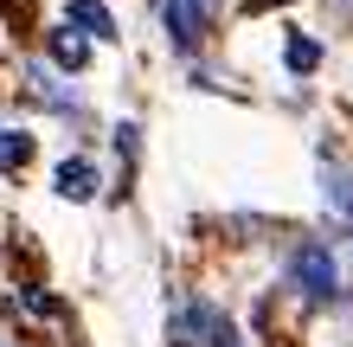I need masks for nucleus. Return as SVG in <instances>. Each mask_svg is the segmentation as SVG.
<instances>
[{"instance_id":"nucleus-1","label":"nucleus","mask_w":353,"mask_h":347,"mask_svg":"<svg viewBox=\"0 0 353 347\" xmlns=\"http://www.w3.org/2000/svg\"><path fill=\"white\" fill-rule=\"evenodd\" d=\"M289 277H296V290L308 302H327V296H341V264L327 244H302L296 257H289Z\"/></svg>"},{"instance_id":"nucleus-2","label":"nucleus","mask_w":353,"mask_h":347,"mask_svg":"<svg viewBox=\"0 0 353 347\" xmlns=\"http://www.w3.org/2000/svg\"><path fill=\"white\" fill-rule=\"evenodd\" d=\"M174 335H180V347L193 341V335H199V347H238V328L212 309V302H193V309L180 315V328H174Z\"/></svg>"},{"instance_id":"nucleus-3","label":"nucleus","mask_w":353,"mask_h":347,"mask_svg":"<svg viewBox=\"0 0 353 347\" xmlns=\"http://www.w3.org/2000/svg\"><path fill=\"white\" fill-rule=\"evenodd\" d=\"M219 0H168V32H174V46H199V32H205V19H212Z\"/></svg>"},{"instance_id":"nucleus-4","label":"nucleus","mask_w":353,"mask_h":347,"mask_svg":"<svg viewBox=\"0 0 353 347\" xmlns=\"http://www.w3.org/2000/svg\"><path fill=\"white\" fill-rule=\"evenodd\" d=\"M321 206H327V219L353 226V168H341V161H321Z\"/></svg>"},{"instance_id":"nucleus-5","label":"nucleus","mask_w":353,"mask_h":347,"mask_svg":"<svg viewBox=\"0 0 353 347\" xmlns=\"http://www.w3.org/2000/svg\"><path fill=\"white\" fill-rule=\"evenodd\" d=\"M26 90H32L46 110H77V90H71V84H58V71H52V65H26Z\"/></svg>"},{"instance_id":"nucleus-6","label":"nucleus","mask_w":353,"mask_h":347,"mask_svg":"<svg viewBox=\"0 0 353 347\" xmlns=\"http://www.w3.org/2000/svg\"><path fill=\"white\" fill-rule=\"evenodd\" d=\"M71 32L77 39H116V13L110 7H103V0H71Z\"/></svg>"},{"instance_id":"nucleus-7","label":"nucleus","mask_w":353,"mask_h":347,"mask_svg":"<svg viewBox=\"0 0 353 347\" xmlns=\"http://www.w3.org/2000/svg\"><path fill=\"white\" fill-rule=\"evenodd\" d=\"M90 193H97V168L84 155L65 161V168H58V199H90Z\"/></svg>"},{"instance_id":"nucleus-8","label":"nucleus","mask_w":353,"mask_h":347,"mask_svg":"<svg viewBox=\"0 0 353 347\" xmlns=\"http://www.w3.org/2000/svg\"><path fill=\"white\" fill-rule=\"evenodd\" d=\"M52 58H58L65 71H84V65H90V39H77L71 26H58V32H52Z\"/></svg>"},{"instance_id":"nucleus-9","label":"nucleus","mask_w":353,"mask_h":347,"mask_svg":"<svg viewBox=\"0 0 353 347\" xmlns=\"http://www.w3.org/2000/svg\"><path fill=\"white\" fill-rule=\"evenodd\" d=\"M283 65L296 71V77H308V71L321 65V39H308V32H296V39H289V46H283Z\"/></svg>"},{"instance_id":"nucleus-10","label":"nucleus","mask_w":353,"mask_h":347,"mask_svg":"<svg viewBox=\"0 0 353 347\" xmlns=\"http://www.w3.org/2000/svg\"><path fill=\"white\" fill-rule=\"evenodd\" d=\"M32 161V135H19V129H0V174H19Z\"/></svg>"},{"instance_id":"nucleus-11","label":"nucleus","mask_w":353,"mask_h":347,"mask_svg":"<svg viewBox=\"0 0 353 347\" xmlns=\"http://www.w3.org/2000/svg\"><path fill=\"white\" fill-rule=\"evenodd\" d=\"M327 7H334V13H353V0H327Z\"/></svg>"},{"instance_id":"nucleus-12","label":"nucleus","mask_w":353,"mask_h":347,"mask_svg":"<svg viewBox=\"0 0 353 347\" xmlns=\"http://www.w3.org/2000/svg\"><path fill=\"white\" fill-rule=\"evenodd\" d=\"M0 347H7V341H0Z\"/></svg>"}]
</instances>
